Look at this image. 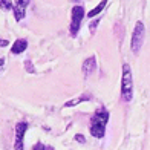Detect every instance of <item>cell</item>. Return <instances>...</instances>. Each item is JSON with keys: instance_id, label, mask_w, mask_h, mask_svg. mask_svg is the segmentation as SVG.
Instances as JSON below:
<instances>
[{"instance_id": "cell-13", "label": "cell", "mask_w": 150, "mask_h": 150, "mask_svg": "<svg viewBox=\"0 0 150 150\" xmlns=\"http://www.w3.org/2000/svg\"><path fill=\"white\" fill-rule=\"evenodd\" d=\"M98 23H100V20L97 18V20H93V22L91 23V26H89V29H91V32H95V29H97V26H98Z\"/></svg>"}, {"instance_id": "cell-3", "label": "cell", "mask_w": 150, "mask_h": 150, "mask_svg": "<svg viewBox=\"0 0 150 150\" xmlns=\"http://www.w3.org/2000/svg\"><path fill=\"white\" fill-rule=\"evenodd\" d=\"M144 37H146V26H144V23L136 22L133 34H132V42H130V49H132L133 54H139L142 42H144Z\"/></svg>"}, {"instance_id": "cell-14", "label": "cell", "mask_w": 150, "mask_h": 150, "mask_svg": "<svg viewBox=\"0 0 150 150\" xmlns=\"http://www.w3.org/2000/svg\"><path fill=\"white\" fill-rule=\"evenodd\" d=\"M32 150H46V146L43 144V142H37V144L32 147Z\"/></svg>"}, {"instance_id": "cell-8", "label": "cell", "mask_w": 150, "mask_h": 150, "mask_svg": "<svg viewBox=\"0 0 150 150\" xmlns=\"http://www.w3.org/2000/svg\"><path fill=\"white\" fill-rule=\"evenodd\" d=\"M92 97L91 95H80V97H77V98H74V100H69V101H66L64 103V107H74V106H77V104H80V103H83V101H89Z\"/></svg>"}, {"instance_id": "cell-17", "label": "cell", "mask_w": 150, "mask_h": 150, "mask_svg": "<svg viewBox=\"0 0 150 150\" xmlns=\"http://www.w3.org/2000/svg\"><path fill=\"white\" fill-rule=\"evenodd\" d=\"M3 67H5V58L2 57V58H0V74H2V71H3Z\"/></svg>"}, {"instance_id": "cell-5", "label": "cell", "mask_w": 150, "mask_h": 150, "mask_svg": "<svg viewBox=\"0 0 150 150\" xmlns=\"http://www.w3.org/2000/svg\"><path fill=\"white\" fill-rule=\"evenodd\" d=\"M28 130V122H17L16 124V139H14V150H23L25 149V133Z\"/></svg>"}, {"instance_id": "cell-16", "label": "cell", "mask_w": 150, "mask_h": 150, "mask_svg": "<svg viewBox=\"0 0 150 150\" xmlns=\"http://www.w3.org/2000/svg\"><path fill=\"white\" fill-rule=\"evenodd\" d=\"M9 45V42L8 40H5V38H0V47H6Z\"/></svg>"}, {"instance_id": "cell-12", "label": "cell", "mask_w": 150, "mask_h": 150, "mask_svg": "<svg viewBox=\"0 0 150 150\" xmlns=\"http://www.w3.org/2000/svg\"><path fill=\"white\" fill-rule=\"evenodd\" d=\"M75 141H78V142H81V144H84V142H86V138H84V135L77 133V135H75Z\"/></svg>"}, {"instance_id": "cell-15", "label": "cell", "mask_w": 150, "mask_h": 150, "mask_svg": "<svg viewBox=\"0 0 150 150\" xmlns=\"http://www.w3.org/2000/svg\"><path fill=\"white\" fill-rule=\"evenodd\" d=\"M29 2H31V0H17L16 3H18V5H22V6H25V8H26V6L29 5Z\"/></svg>"}, {"instance_id": "cell-11", "label": "cell", "mask_w": 150, "mask_h": 150, "mask_svg": "<svg viewBox=\"0 0 150 150\" xmlns=\"http://www.w3.org/2000/svg\"><path fill=\"white\" fill-rule=\"evenodd\" d=\"M0 9L11 11V9H14V5L11 3V0H0Z\"/></svg>"}, {"instance_id": "cell-7", "label": "cell", "mask_w": 150, "mask_h": 150, "mask_svg": "<svg viewBox=\"0 0 150 150\" xmlns=\"http://www.w3.org/2000/svg\"><path fill=\"white\" fill-rule=\"evenodd\" d=\"M26 47H28V40L26 38H18V40L14 42V45L11 46V52L14 54V55H18V54L26 51Z\"/></svg>"}, {"instance_id": "cell-2", "label": "cell", "mask_w": 150, "mask_h": 150, "mask_svg": "<svg viewBox=\"0 0 150 150\" xmlns=\"http://www.w3.org/2000/svg\"><path fill=\"white\" fill-rule=\"evenodd\" d=\"M121 98L122 101H132L133 98V75L130 66L127 63L122 64V75H121Z\"/></svg>"}, {"instance_id": "cell-18", "label": "cell", "mask_w": 150, "mask_h": 150, "mask_svg": "<svg viewBox=\"0 0 150 150\" xmlns=\"http://www.w3.org/2000/svg\"><path fill=\"white\" fill-rule=\"evenodd\" d=\"M46 150H54L52 147H46Z\"/></svg>"}, {"instance_id": "cell-1", "label": "cell", "mask_w": 150, "mask_h": 150, "mask_svg": "<svg viewBox=\"0 0 150 150\" xmlns=\"http://www.w3.org/2000/svg\"><path fill=\"white\" fill-rule=\"evenodd\" d=\"M109 118H110V113L104 109H100L98 112H95L89 126V132L93 138H103L106 135V126L109 122Z\"/></svg>"}, {"instance_id": "cell-4", "label": "cell", "mask_w": 150, "mask_h": 150, "mask_svg": "<svg viewBox=\"0 0 150 150\" xmlns=\"http://www.w3.org/2000/svg\"><path fill=\"white\" fill-rule=\"evenodd\" d=\"M86 12H84V8L83 6H74L72 8V22H71V26H69V31H71V35L75 37L80 31V26H81V20L84 18Z\"/></svg>"}, {"instance_id": "cell-19", "label": "cell", "mask_w": 150, "mask_h": 150, "mask_svg": "<svg viewBox=\"0 0 150 150\" xmlns=\"http://www.w3.org/2000/svg\"><path fill=\"white\" fill-rule=\"evenodd\" d=\"M74 2H80V0H74Z\"/></svg>"}, {"instance_id": "cell-6", "label": "cell", "mask_w": 150, "mask_h": 150, "mask_svg": "<svg viewBox=\"0 0 150 150\" xmlns=\"http://www.w3.org/2000/svg\"><path fill=\"white\" fill-rule=\"evenodd\" d=\"M97 58H95V55H91L89 58H86L84 60V63H83V74H84V77H89L91 74H93L95 71H97Z\"/></svg>"}, {"instance_id": "cell-10", "label": "cell", "mask_w": 150, "mask_h": 150, "mask_svg": "<svg viewBox=\"0 0 150 150\" xmlns=\"http://www.w3.org/2000/svg\"><path fill=\"white\" fill-rule=\"evenodd\" d=\"M107 2H109V0H101V2H100L97 6H95V8H93L92 11H89V12H87V17H89V18H92V17H95V16H98L100 12H101V11H103V9L106 8Z\"/></svg>"}, {"instance_id": "cell-9", "label": "cell", "mask_w": 150, "mask_h": 150, "mask_svg": "<svg viewBox=\"0 0 150 150\" xmlns=\"http://www.w3.org/2000/svg\"><path fill=\"white\" fill-rule=\"evenodd\" d=\"M12 11H14V17H16L17 22L23 20L25 16H26V8H25V6H22V5H18V3L14 5V9H12Z\"/></svg>"}]
</instances>
